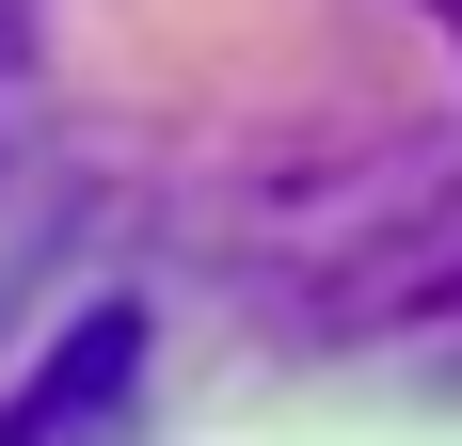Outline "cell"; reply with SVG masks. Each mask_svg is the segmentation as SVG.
Returning a JSON list of instances; mask_svg holds the SVG:
<instances>
[{
	"mask_svg": "<svg viewBox=\"0 0 462 446\" xmlns=\"http://www.w3.org/2000/svg\"><path fill=\"white\" fill-rule=\"evenodd\" d=\"M128 367H143V319H80V351L48 367L16 414H0V446H80V414H96V399H128Z\"/></svg>",
	"mask_w": 462,
	"mask_h": 446,
	"instance_id": "1",
	"label": "cell"
}]
</instances>
